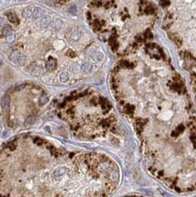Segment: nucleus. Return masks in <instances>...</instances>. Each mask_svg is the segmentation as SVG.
I'll return each instance as SVG.
<instances>
[{"label": "nucleus", "instance_id": "4", "mask_svg": "<svg viewBox=\"0 0 196 197\" xmlns=\"http://www.w3.org/2000/svg\"><path fill=\"white\" fill-rule=\"evenodd\" d=\"M127 197H143V196H127Z\"/></svg>", "mask_w": 196, "mask_h": 197}, {"label": "nucleus", "instance_id": "2", "mask_svg": "<svg viewBox=\"0 0 196 197\" xmlns=\"http://www.w3.org/2000/svg\"><path fill=\"white\" fill-rule=\"evenodd\" d=\"M85 14L99 38L124 56L144 45L155 25L156 9L148 2H91Z\"/></svg>", "mask_w": 196, "mask_h": 197}, {"label": "nucleus", "instance_id": "3", "mask_svg": "<svg viewBox=\"0 0 196 197\" xmlns=\"http://www.w3.org/2000/svg\"><path fill=\"white\" fill-rule=\"evenodd\" d=\"M57 115L83 140L109 138L117 133L112 105L94 90L77 91L64 97L57 106Z\"/></svg>", "mask_w": 196, "mask_h": 197}, {"label": "nucleus", "instance_id": "1", "mask_svg": "<svg viewBox=\"0 0 196 197\" xmlns=\"http://www.w3.org/2000/svg\"><path fill=\"white\" fill-rule=\"evenodd\" d=\"M120 179L107 154L71 151L37 136L21 134L0 149V197H108Z\"/></svg>", "mask_w": 196, "mask_h": 197}]
</instances>
